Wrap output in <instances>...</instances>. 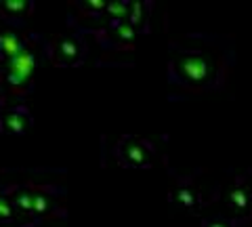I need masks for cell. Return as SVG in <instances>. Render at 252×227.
<instances>
[{
  "instance_id": "obj_6",
  "label": "cell",
  "mask_w": 252,
  "mask_h": 227,
  "mask_svg": "<svg viewBox=\"0 0 252 227\" xmlns=\"http://www.w3.org/2000/svg\"><path fill=\"white\" fill-rule=\"evenodd\" d=\"M179 200L183 202V204H187V206H189V204H193V198H191V195H189L187 192H181V194H179Z\"/></svg>"
},
{
  "instance_id": "obj_1",
  "label": "cell",
  "mask_w": 252,
  "mask_h": 227,
  "mask_svg": "<svg viewBox=\"0 0 252 227\" xmlns=\"http://www.w3.org/2000/svg\"><path fill=\"white\" fill-rule=\"evenodd\" d=\"M9 69H11L9 80H11L13 84L26 82L28 78H30V74H32V69H34V55H32L30 51H21L17 57L11 59Z\"/></svg>"
},
{
  "instance_id": "obj_7",
  "label": "cell",
  "mask_w": 252,
  "mask_h": 227,
  "mask_svg": "<svg viewBox=\"0 0 252 227\" xmlns=\"http://www.w3.org/2000/svg\"><path fill=\"white\" fill-rule=\"evenodd\" d=\"M210 227H225V225H220V223H215V225H210Z\"/></svg>"
},
{
  "instance_id": "obj_2",
  "label": "cell",
  "mask_w": 252,
  "mask_h": 227,
  "mask_svg": "<svg viewBox=\"0 0 252 227\" xmlns=\"http://www.w3.org/2000/svg\"><path fill=\"white\" fill-rule=\"evenodd\" d=\"M0 49H2L4 55H9V57L13 59L23 51V44L15 34H2L0 36Z\"/></svg>"
},
{
  "instance_id": "obj_5",
  "label": "cell",
  "mask_w": 252,
  "mask_h": 227,
  "mask_svg": "<svg viewBox=\"0 0 252 227\" xmlns=\"http://www.w3.org/2000/svg\"><path fill=\"white\" fill-rule=\"evenodd\" d=\"M0 217H11V206L2 198H0Z\"/></svg>"
},
{
  "instance_id": "obj_4",
  "label": "cell",
  "mask_w": 252,
  "mask_h": 227,
  "mask_svg": "<svg viewBox=\"0 0 252 227\" xmlns=\"http://www.w3.org/2000/svg\"><path fill=\"white\" fill-rule=\"evenodd\" d=\"M231 202L235 206H246V194H244L242 190H235L231 194Z\"/></svg>"
},
{
  "instance_id": "obj_3",
  "label": "cell",
  "mask_w": 252,
  "mask_h": 227,
  "mask_svg": "<svg viewBox=\"0 0 252 227\" xmlns=\"http://www.w3.org/2000/svg\"><path fill=\"white\" fill-rule=\"evenodd\" d=\"M107 11L114 15V17H124L126 11H128V6H126L124 2H112L107 6Z\"/></svg>"
}]
</instances>
